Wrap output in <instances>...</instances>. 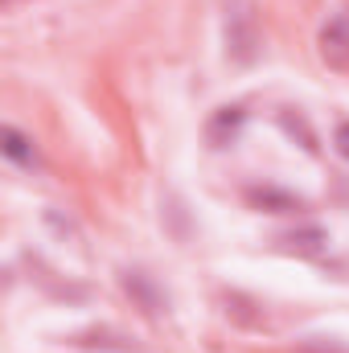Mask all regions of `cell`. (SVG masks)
I'll return each instance as SVG.
<instances>
[{"mask_svg": "<svg viewBox=\"0 0 349 353\" xmlns=\"http://www.w3.org/2000/svg\"><path fill=\"white\" fill-rule=\"evenodd\" d=\"M247 197H251V205H267L271 214H279V210H296V197H288V193H279V189H251Z\"/></svg>", "mask_w": 349, "mask_h": 353, "instance_id": "obj_1", "label": "cell"}, {"mask_svg": "<svg viewBox=\"0 0 349 353\" xmlns=\"http://www.w3.org/2000/svg\"><path fill=\"white\" fill-rule=\"evenodd\" d=\"M4 152H8L12 161H21V165H33V148H29V140H25L17 128H4Z\"/></svg>", "mask_w": 349, "mask_h": 353, "instance_id": "obj_2", "label": "cell"}, {"mask_svg": "<svg viewBox=\"0 0 349 353\" xmlns=\"http://www.w3.org/2000/svg\"><path fill=\"white\" fill-rule=\"evenodd\" d=\"M333 144H337V152H341V157H349V123H341V128H337Z\"/></svg>", "mask_w": 349, "mask_h": 353, "instance_id": "obj_3", "label": "cell"}]
</instances>
